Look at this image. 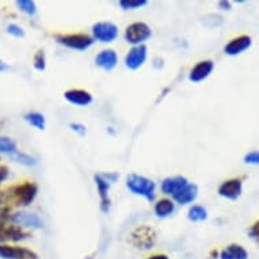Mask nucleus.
<instances>
[{"label": "nucleus", "mask_w": 259, "mask_h": 259, "mask_svg": "<svg viewBox=\"0 0 259 259\" xmlns=\"http://www.w3.org/2000/svg\"><path fill=\"white\" fill-rule=\"evenodd\" d=\"M126 187L131 193L143 197L149 202L155 200V182L147 177L131 174L126 178Z\"/></svg>", "instance_id": "f257e3e1"}, {"label": "nucleus", "mask_w": 259, "mask_h": 259, "mask_svg": "<svg viewBox=\"0 0 259 259\" xmlns=\"http://www.w3.org/2000/svg\"><path fill=\"white\" fill-rule=\"evenodd\" d=\"M151 35H152V31L144 22H135L132 25L127 26L126 31H125V39L135 47L143 45V42L151 38Z\"/></svg>", "instance_id": "f03ea898"}, {"label": "nucleus", "mask_w": 259, "mask_h": 259, "mask_svg": "<svg viewBox=\"0 0 259 259\" xmlns=\"http://www.w3.org/2000/svg\"><path fill=\"white\" fill-rule=\"evenodd\" d=\"M38 193V187L33 182L19 183L17 186L11 187V194L18 205H30L34 201Z\"/></svg>", "instance_id": "7ed1b4c3"}, {"label": "nucleus", "mask_w": 259, "mask_h": 259, "mask_svg": "<svg viewBox=\"0 0 259 259\" xmlns=\"http://www.w3.org/2000/svg\"><path fill=\"white\" fill-rule=\"evenodd\" d=\"M155 242H156V235L149 227H140L133 231L131 235V243L137 248H143V250L152 248Z\"/></svg>", "instance_id": "20e7f679"}, {"label": "nucleus", "mask_w": 259, "mask_h": 259, "mask_svg": "<svg viewBox=\"0 0 259 259\" xmlns=\"http://www.w3.org/2000/svg\"><path fill=\"white\" fill-rule=\"evenodd\" d=\"M57 41L64 47L75 49V51H85V49L93 47L94 44V38H91L87 34L57 35Z\"/></svg>", "instance_id": "39448f33"}, {"label": "nucleus", "mask_w": 259, "mask_h": 259, "mask_svg": "<svg viewBox=\"0 0 259 259\" xmlns=\"http://www.w3.org/2000/svg\"><path fill=\"white\" fill-rule=\"evenodd\" d=\"M93 34L101 42H113L118 37V27L111 22H98L93 26Z\"/></svg>", "instance_id": "423d86ee"}, {"label": "nucleus", "mask_w": 259, "mask_h": 259, "mask_svg": "<svg viewBox=\"0 0 259 259\" xmlns=\"http://www.w3.org/2000/svg\"><path fill=\"white\" fill-rule=\"evenodd\" d=\"M0 258L2 259H38V255L34 251L26 247L7 246L0 244Z\"/></svg>", "instance_id": "0eeeda50"}, {"label": "nucleus", "mask_w": 259, "mask_h": 259, "mask_svg": "<svg viewBox=\"0 0 259 259\" xmlns=\"http://www.w3.org/2000/svg\"><path fill=\"white\" fill-rule=\"evenodd\" d=\"M219 196L224 197L227 200H238L239 197L242 196L243 191V182L242 179L234 178L225 181L219 186Z\"/></svg>", "instance_id": "6e6552de"}, {"label": "nucleus", "mask_w": 259, "mask_h": 259, "mask_svg": "<svg viewBox=\"0 0 259 259\" xmlns=\"http://www.w3.org/2000/svg\"><path fill=\"white\" fill-rule=\"evenodd\" d=\"M147 60V47L145 45H137L133 47L131 51L127 52L125 56V65L126 68L132 69H139L145 63Z\"/></svg>", "instance_id": "1a4fd4ad"}, {"label": "nucleus", "mask_w": 259, "mask_h": 259, "mask_svg": "<svg viewBox=\"0 0 259 259\" xmlns=\"http://www.w3.org/2000/svg\"><path fill=\"white\" fill-rule=\"evenodd\" d=\"M29 238V234L18 225L0 224V243L3 242H19Z\"/></svg>", "instance_id": "9d476101"}, {"label": "nucleus", "mask_w": 259, "mask_h": 259, "mask_svg": "<svg viewBox=\"0 0 259 259\" xmlns=\"http://www.w3.org/2000/svg\"><path fill=\"white\" fill-rule=\"evenodd\" d=\"M213 69H214V63H213L212 60L200 61L197 65H194L191 68L189 79H190V81H194V83H200V81L205 80L213 72Z\"/></svg>", "instance_id": "9b49d317"}, {"label": "nucleus", "mask_w": 259, "mask_h": 259, "mask_svg": "<svg viewBox=\"0 0 259 259\" xmlns=\"http://www.w3.org/2000/svg\"><path fill=\"white\" fill-rule=\"evenodd\" d=\"M64 98L67 99L69 103H72L75 106H89L90 103L93 102V95L85 91V90L72 89L64 93Z\"/></svg>", "instance_id": "f8f14e48"}, {"label": "nucleus", "mask_w": 259, "mask_h": 259, "mask_svg": "<svg viewBox=\"0 0 259 259\" xmlns=\"http://www.w3.org/2000/svg\"><path fill=\"white\" fill-rule=\"evenodd\" d=\"M251 37L250 35H239L236 38L231 39L230 42L227 44L224 48L225 55L228 56H238L240 53H243L244 51H247L248 48L251 47Z\"/></svg>", "instance_id": "ddd939ff"}, {"label": "nucleus", "mask_w": 259, "mask_h": 259, "mask_svg": "<svg viewBox=\"0 0 259 259\" xmlns=\"http://www.w3.org/2000/svg\"><path fill=\"white\" fill-rule=\"evenodd\" d=\"M189 185V181L185 177H181V175H177V177H170V178H166L163 182H161V191L164 194H168V196L174 197L177 193L182 190L183 187H186Z\"/></svg>", "instance_id": "4468645a"}, {"label": "nucleus", "mask_w": 259, "mask_h": 259, "mask_svg": "<svg viewBox=\"0 0 259 259\" xmlns=\"http://www.w3.org/2000/svg\"><path fill=\"white\" fill-rule=\"evenodd\" d=\"M11 221L17 225H25V227H31V228H42L44 227L42 220L35 213L18 212L11 217Z\"/></svg>", "instance_id": "2eb2a0df"}, {"label": "nucleus", "mask_w": 259, "mask_h": 259, "mask_svg": "<svg viewBox=\"0 0 259 259\" xmlns=\"http://www.w3.org/2000/svg\"><path fill=\"white\" fill-rule=\"evenodd\" d=\"M118 63V56L113 49H106V51L99 52L97 57H95V64L99 68L105 69V71H111L115 68V65Z\"/></svg>", "instance_id": "dca6fc26"}, {"label": "nucleus", "mask_w": 259, "mask_h": 259, "mask_svg": "<svg viewBox=\"0 0 259 259\" xmlns=\"http://www.w3.org/2000/svg\"><path fill=\"white\" fill-rule=\"evenodd\" d=\"M95 185L98 187L99 198H101V209L103 212H109L110 208V198H109V189H110V182H107L102 175H95Z\"/></svg>", "instance_id": "f3484780"}, {"label": "nucleus", "mask_w": 259, "mask_h": 259, "mask_svg": "<svg viewBox=\"0 0 259 259\" xmlns=\"http://www.w3.org/2000/svg\"><path fill=\"white\" fill-rule=\"evenodd\" d=\"M197 194H198V186H197V185H193V183H189L186 187H183L182 190L179 191V193H177L172 198H174L179 205H186L196 200Z\"/></svg>", "instance_id": "a211bd4d"}, {"label": "nucleus", "mask_w": 259, "mask_h": 259, "mask_svg": "<svg viewBox=\"0 0 259 259\" xmlns=\"http://www.w3.org/2000/svg\"><path fill=\"white\" fill-rule=\"evenodd\" d=\"M220 259H248V252L240 244H230L220 252Z\"/></svg>", "instance_id": "6ab92c4d"}, {"label": "nucleus", "mask_w": 259, "mask_h": 259, "mask_svg": "<svg viewBox=\"0 0 259 259\" xmlns=\"http://www.w3.org/2000/svg\"><path fill=\"white\" fill-rule=\"evenodd\" d=\"M153 210H155V214H156L157 217L164 219V217H168L170 214H172V212L175 210V205L171 200H167V198H164V200L157 201Z\"/></svg>", "instance_id": "aec40b11"}, {"label": "nucleus", "mask_w": 259, "mask_h": 259, "mask_svg": "<svg viewBox=\"0 0 259 259\" xmlns=\"http://www.w3.org/2000/svg\"><path fill=\"white\" fill-rule=\"evenodd\" d=\"M187 217H189V220L193 221V223L204 221L206 220V217H208V212H206V209H205L204 206H201V205H194V206H191L189 213H187Z\"/></svg>", "instance_id": "412c9836"}, {"label": "nucleus", "mask_w": 259, "mask_h": 259, "mask_svg": "<svg viewBox=\"0 0 259 259\" xmlns=\"http://www.w3.org/2000/svg\"><path fill=\"white\" fill-rule=\"evenodd\" d=\"M25 119L30 125H33V126L39 129V131L45 129V117L41 113H37V111H34V113H27L25 115Z\"/></svg>", "instance_id": "4be33fe9"}, {"label": "nucleus", "mask_w": 259, "mask_h": 259, "mask_svg": "<svg viewBox=\"0 0 259 259\" xmlns=\"http://www.w3.org/2000/svg\"><path fill=\"white\" fill-rule=\"evenodd\" d=\"M0 152L15 155L18 152L17 143L9 137H0Z\"/></svg>", "instance_id": "5701e85b"}, {"label": "nucleus", "mask_w": 259, "mask_h": 259, "mask_svg": "<svg viewBox=\"0 0 259 259\" xmlns=\"http://www.w3.org/2000/svg\"><path fill=\"white\" fill-rule=\"evenodd\" d=\"M17 6L19 7L21 11L23 13L29 14V15H34L37 13V7H35L34 2H31V0H18Z\"/></svg>", "instance_id": "b1692460"}, {"label": "nucleus", "mask_w": 259, "mask_h": 259, "mask_svg": "<svg viewBox=\"0 0 259 259\" xmlns=\"http://www.w3.org/2000/svg\"><path fill=\"white\" fill-rule=\"evenodd\" d=\"M147 5V0H121L119 6L122 10H136Z\"/></svg>", "instance_id": "393cba45"}, {"label": "nucleus", "mask_w": 259, "mask_h": 259, "mask_svg": "<svg viewBox=\"0 0 259 259\" xmlns=\"http://www.w3.org/2000/svg\"><path fill=\"white\" fill-rule=\"evenodd\" d=\"M13 156H14V159L18 161V163H22V164H26V166H33V164H35V163H37L34 157L29 156V155H26V153L17 152L15 155H13Z\"/></svg>", "instance_id": "a878e982"}, {"label": "nucleus", "mask_w": 259, "mask_h": 259, "mask_svg": "<svg viewBox=\"0 0 259 259\" xmlns=\"http://www.w3.org/2000/svg\"><path fill=\"white\" fill-rule=\"evenodd\" d=\"M244 163L252 164V166H259V151H252V152L247 153L244 156Z\"/></svg>", "instance_id": "bb28decb"}, {"label": "nucleus", "mask_w": 259, "mask_h": 259, "mask_svg": "<svg viewBox=\"0 0 259 259\" xmlns=\"http://www.w3.org/2000/svg\"><path fill=\"white\" fill-rule=\"evenodd\" d=\"M34 67L38 71H44L45 69V55L42 51H39L34 57Z\"/></svg>", "instance_id": "cd10ccee"}, {"label": "nucleus", "mask_w": 259, "mask_h": 259, "mask_svg": "<svg viewBox=\"0 0 259 259\" xmlns=\"http://www.w3.org/2000/svg\"><path fill=\"white\" fill-rule=\"evenodd\" d=\"M248 236H250V238L259 246V220L250 227V230H248Z\"/></svg>", "instance_id": "c85d7f7f"}, {"label": "nucleus", "mask_w": 259, "mask_h": 259, "mask_svg": "<svg viewBox=\"0 0 259 259\" xmlns=\"http://www.w3.org/2000/svg\"><path fill=\"white\" fill-rule=\"evenodd\" d=\"M7 31H9L10 34L15 35V37H23V35H25L23 29L18 25H10L9 27H7Z\"/></svg>", "instance_id": "c756f323"}, {"label": "nucleus", "mask_w": 259, "mask_h": 259, "mask_svg": "<svg viewBox=\"0 0 259 259\" xmlns=\"http://www.w3.org/2000/svg\"><path fill=\"white\" fill-rule=\"evenodd\" d=\"M9 219H10V209L9 208L0 209V224L6 223Z\"/></svg>", "instance_id": "7c9ffc66"}, {"label": "nucleus", "mask_w": 259, "mask_h": 259, "mask_svg": "<svg viewBox=\"0 0 259 259\" xmlns=\"http://www.w3.org/2000/svg\"><path fill=\"white\" fill-rule=\"evenodd\" d=\"M69 126H71V129H72V131H75V132H77V133H80V135H84L85 133V127L83 126V125H80V123H71Z\"/></svg>", "instance_id": "2f4dec72"}, {"label": "nucleus", "mask_w": 259, "mask_h": 259, "mask_svg": "<svg viewBox=\"0 0 259 259\" xmlns=\"http://www.w3.org/2000/svg\"><path fill=\"white\" fill-rule=\"evenodd\" d=\"M9 177V168L6 166H0V183L6 181Z\"/></svg>", "instance_id": "473e14b6"}, {"label": "nucleus", "mask_w": 259, "mask_h": 259, "mask_svg": "<svg viewBox=\"0 0 259 259\" xmlns=\"http://www.w3.org/2000/svg\"><path fill=\"white\" fill-rule=\"evenodd\" d=\"M147 259H170L166 254H153L151 256H148Z\"/></svg>", "instance_id": "72a5a7b5"}, {"label": "nucleus", "mask_w": 259, "mask_h": 259, "mask_svg": "<svg viewBox=\"0 0 259 259\" xmlns=\"http://www.w3.org/2000/svg\"><path fill=\"white\" fill-rule=\"evenodd\" d=\"M219 7L221 10H231V3L230 2H220L219 3Z\"/></svg>", "instance_id": "f704fd0d"}, {"label": "nucleus", "mask_w": 259, "mask_h": 259, "mask_svg": "<svg viewBox=\"0 0 259 259\" xmlns=\"http://www.w3.org/2000/svg\"><path fill=\"white\" fill-rule=\"evenodd\" d=\"M9 69V65L7 64H5L2 60H0V72H3V71H7Z\"/></svg>", "instance_id": "c9c22d12"}, {"label": "nucleus", "mask_w": 259, "mask_h": 259, "mask_svg": "<svg viewBox=\"0 0 259 259\" xmlns=\"http://www.w3.org/2000/svg\"><path fill=\"white\" fill-rule=\"evenodd\" d=\"M3 202V197H2V194H0V204Z\"/></svg>", "instance_id": "e433bc0d"}]
</instances>
